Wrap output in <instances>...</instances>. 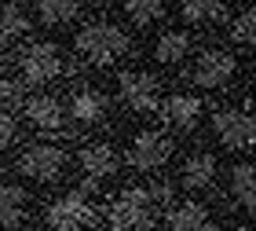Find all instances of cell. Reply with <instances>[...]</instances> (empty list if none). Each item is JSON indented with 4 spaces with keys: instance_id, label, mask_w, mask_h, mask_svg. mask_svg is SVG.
Listing matches in <instances>:
<instances>
[{
    "instance_id": "12",
    "label": "cell",
    "mask_w": 256,
    "mask_h": 231,
    "mask_svg": "<svg viewBox=\"0 0 256 231\" xmlns=\"http://www.w3.org/2000/svg\"><path fill=\"white\" fill-rule=\"evenodd\" d=\"M77 158H80V169H84L88 183H99L118 172V154H114L110 143H84Z\"/></svg>"
},
{
    "instance_id": "22",
    "label": "cell",
    "mask_w": 256,
    "mask_h": 231,
    "mask_svg": "<svg viewBox=\"0 0 256 231\" xmlns=\"http://www.w3.org/2000/svg\"><path fill=\"white\" fill-rule=\"evenodd\" d=\"M124 15L136 26H150V22H158L165 15V8H161V0H124Z\"/></svg>"
},
{
    "instance_id": "6",
    "label": "cell",
    "mask_w": 256,
    "mask_h": 231,
    "mask_svg": "<svg viewBox=\"0 0 256 231\" xmlns=\"http://www.w3.org/2000/svg\"><path fill=\"white\" fill-rule=\"evenodd\" d=\"M92 220H96V205L77 191L48 205V227L52 231H84Z\"/></svg>"
},
{
    "instance_id": "11",
    "label": "cell",
    "mask_w": 256,
    "mask_h": 231,
    "mask_svg": "<svg viewBox=\"0 0 256 231\" xmlns=\"http://www.w3.org/2000/svg\"><path fill=\"white\" fill-rule=\"evenodd\" d=\"M106 110H110L106 96H102L99 88H92V85H80V88H74V96H70V118L80 121V125H99L106 118Z\"/></svg>"
},
{
    "instance_id": "3",
    "label": "cell",
    "mask_w": 256,
    "mask_h": 231,
    "mask_svg": "<svg viewBox=\"0 0 256 231\" xmlns=\"http://www.w3.org/2000/svg\"><path fill=\"white\" fill-rule=\"evenodd\" d=\"M70 165V158L59 143H26L22 147V154L15 161V169L22 172V176H30V180H40V183H52V180H59L62 172Z\"/></svg>"
},
{
    "instance_id": "9",
    "label": "cell",
    "mask_w": 256,
    "mask_h": 231,
    "mask_svg": "<svg viewBox=\"0 0 256 231\" xmlns=\"http://www.w3.org/2000/svg\"><path fill=\"white\" fill-rule=\"evenodd\" d=\"M118 85H121V99H124L132 110H139V114L158 110V103H161V96H158V81L150 77L146 70H121Z\"/></svg>"
},
{
    "instance_id": "1",
    "label": "cell",
    "mask_w": 256,
    "mask_h": 231,
    "mask_svg": "<svg viewBox=\"0 0 256 231\" xmlns=\"http://www.w3.org/2000/svg\"><path fill=\"white\" fill-rule=\"evenodd\" d=\"M128 52H132V37L124 33V26H118L110 19H96L88 26H80L77 33V55L88 63L106 66V63H118Z\"/></svg>"
},
{
    "instance_id": "17",
    "label": "cell",
    "mask_w": 256,
    "mask_h": 231,
    "mask_svg": "<svg viewBox=\"0 0 256 231\" xmlns=\"http://www.w3.org/2000/svg\"><path fill=\"white\" fill-rule=\"evenodd\" d=\"M26 209H30V194L18 183H0V231L18 227Z\"/></svg>"
},
{
    "instance_id": "15",
    "label": "cell",
    "mask_w": 256,
    "mask_h": 231,
    "mask_svg": "<svg viewBox=\"0 0 256 231\" xmlns=\"http://www.w3.org/2000/svg\"><path fill=\"white\" fill-rule=\"evenodd\" d=\"M216 172H220V165H216V158L208 154V151H198V154H190L187 161H183V187H190V191H208L216 183Z\"/></svg>"
},
{
    "instance_id": "5",
    "label": "cell",
    "mask_w": 256,
    "mask_h": 231,
    "mask_svg": "<svg viewBox=\"0 0 256 231\" xmlns=\"http://www.w3.org/2000/svg\"><path fill=\"white\" fill-rule=\"evenodd\" d=\"M62 70H66L62 52L55 48V44H48V41L30 44V48L22 52V77H26L30 85H48V81H55Z\"/></svg>"
},
{
    "instance_id": "19",
    "label": "cell",
    "mask_w": 256,
    "mask_h": 231,
    "mask_svg": "<svg viewBox=\"0 0 256 231\" xmlns=\"http://www.w3.org/2000/svg\"><path fill=\"white\" fill-rule=\"evenodd\" d=\"M22 33H30V19H26V11H22L15 0H4V4H0V44L18 41Z\"/></svg>"
},
{
    "instance_id": "21",
    "label": "cell",
    "mask_w": 256,
    "mask_h": 231,
    "mask_svg": "<svg viewBox=\"0 0 256 231\" xmlns=\"http://www.w3.org/2000/svg\"><path fill=\"white\" fill-rule=\"evenodd\" d=\"M180 4L190 22H212L227 11V0H180Z\"/></svg>"
},
{
    "instance_id": "13",
    "label": "cell",
    "mask_w": 256,
    "mask_h": 231,
    "mask_svg": "<svg viewBox=\"0 0 256 231\" xmlns=\"http://www.w3.org/2000/svg\"><path fill=\"white\" fill-rule=\"evenodd\" d=\"M158 110L172 129L187 132V129L198 125V118H202V99L198 96H168L165 103H158Z\"/></svg>"
},
{
    "instance_id": "25",
    "label": "cell",
    "mask_w": 256,
    "mask_h": 231,
    "mask_svg": "<svg viewBox=\"0 0 256 231\" xmlns=\"http://www.w3.org/2000/svg\"><path fill=\"white\" fill-rule=\"evenodd\" d=\"M11 96H15V81L8 77L4 63H0V103H4V99H11Z\"/></svg>"
},
{
    "instance_id": "16",
    "label": "cell",
    "mask_w": 256,
    "mask_h": 231,
    "mask_svg": "<svg viewBox=\"0 0 256 231\" xmlns=\"http://www.w3.org/2000/svg\"><path fill=\"white\" fill-rule=\"evenodd\" d=\"M227 198L234 205H242L246 213H252V205H256V180H252V165L249 161L230 165V172H227Z\"/></svg>"
},
{
    "instance_id": "8",
    "label": "cell",
    "mask_w": 256,
    "mask_h": 231,
    "mask_svg": "<svg viewBox=\"0 0 256 231\" xmlns=\"http://www.w3.org/2000/svg\"><path fill=\"white\" fill-rule=\"evenodd\" d=\"M172 140L165 132H154V129H146V132H139L132 147H128V165H136V169H161L165 161L172 158Z\"/></svg>"
},
{
    "instance_id": "20",
    "label": "cell",
    "mask_w": 256,
    "mask_h": 231,
    "mask_svg": "<svg viewBox=\"0 0 256 231\" xmlns=\"http://www.w3.org/2000/svg\"><path fill=\"white\" fill-rule=\"evenodd\" d=\"M37 11L40 22H48V26H66L70 19H77L80 0H37Z\"/></svg>"
},
{
    "instance_id": "7",
    "label": "cell",
    "mask_w": 256,
    "mask_h": 231,
    "mask_svg": "<svg viewBox=\"0 0 256 231\" xmlns=\"http://www.w3.org/2000/svg\"><path fill=\"white\" fill-rule=\"evenodd\" d=\"M212 132L230 151H249L252 140H256L252 114H246V110H216L212 114Z\"/></svg>"
},
{
    "instance_id": "14",
    "label": "cell",
    "mask_w": 256,
    "mask_h": 231,
    "mask_svg": "<svg viewBox=\"0 0 256 231\" xmlns=\"http://www.w3.org/2000/svg\"><path fill=\"white\" fill-rule=\"evenodd\" d=\"M172 231H216V216L202 202H180L168 216Z\"/></svg>"
},
{
    "instance_id": "26",
    "label": "cell",
    "mask_w": 256,
    "mask_h": 231,
    "mask_svg": "<svg viewBox=\"0 0 256 231\" xmlns=\"http://www.w3.org/2000/svg\"><path fill=\"white\" fill-rule=\"evenodd\" d=\"M238 231H252V227H238Z\"/></svg>"
},
{
    "instance_id": "23",
    "label": "cell",
    "mask_w": 256,
    "mask_h": 231,
    "mask_svg": "<svg viewBox=\"0 0 256 231\" xmlns=\"http://www.w3.org/2000/svg\"><path fill=\"white\" fill-rule=\"evenodd\" d=\"M252 30H256V11L252 8H246L234 22H230V37L238 44H252Z\"/></svg>"
},
{
    "instance_id": "24",
    "label": "cell",
    "mask_w": 256,
    "mask_h": 231,
    "mask_svg": "<svg viewBox=\"0 0 256 231\" xmlns=\"http://www.w3.org/2000/svg\"><path fill=\"white\" fill-rule=\"evenodd\" d=\"M15 140H18V121L11 114H0V151H8Z\"/></svg>"
},
{
    "instance_id": "18",
    "label": "cell",
    "mask_w": 256,
    "mask_h": 231,
    "mask_svg": "<svg viewBox=\"0 0 256 231\" xmlns=\"http://www.w3.org/2000/svg\"><path fill=\"white\" fill-rule=\"evenodd\" d=\"M187 52H190V37H187V33H180V30L161 33L158 44H154V59H158V63H165V66L183 63V59H187Z\"/></svg>"
},
{
    "instance_id": "4",
    "label": "cell",
    "mask_w": 256,
    "mask_h": 231,
    "mask_svg": "<svg viewBox=\"0 0 256 231\" xmlns=\"http://www.w3.org/2000/svg\"><path fill=\"white\" fill-rule=\"evenodd\" d=\"M234 74H238V59L230 52H224V48L202 52L194 59V66H190V81L198 88H224V85H230Z\"/></svg>"
},
{
    "instance_id": "2",
    "label": "cell",
    "mask_w": 256,
    "mask_h": 231,
    "mask_svg": "<svg viewBox=\"0 0 256 231\" xmlns=\"http://www.w3.org/2000/svg\"><path fill=\"white\" fill-rule=\"evenodd\" d=\"M154 191L146 187H128L110 205V227L114 231H143L154 220Z\"/></svg>"
},
{
    "instance_id": "10",
    "label": "cell",
    "mask_w": 256,
    "mask_h": 231,
    "mask_svg": "<svg viewBox=\"0 0 256 231\" xmlns=\"http://www.w3.org/2000/svg\"><path fill=\"white\" fill-rule=\"evenodd\" d=\"M22 114H26V121L40 132H59L66 125V107L55 96H30L22 103Z\"/></svg>"
}]
</instances>
